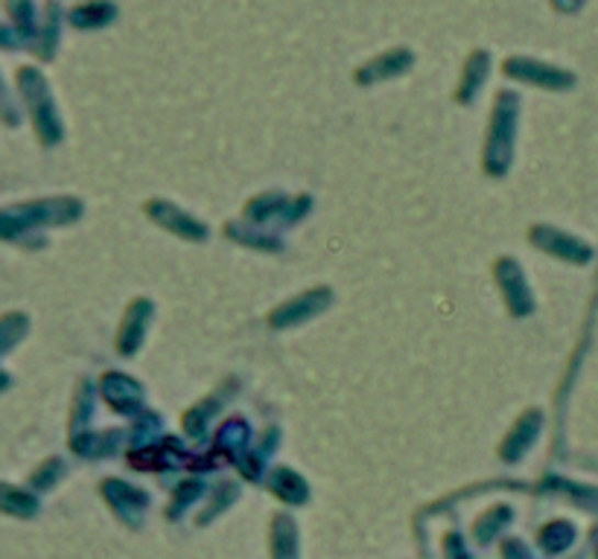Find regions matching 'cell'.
Masks as SVG:
<instances>
[{"instance_id": "1", "label": "cell", "mask_w": 598, "mask_h": 559, "mask_svg": "<svg viewBox=\"0 0 598 559\" xmlns=\"http://www.w3.org/2000/svg\"><path fill=\"white\" fill-rule=\"evenodd\" d=\"M582 0H555V9H564V12H573Z\"/></svg>"}]
</instances>
